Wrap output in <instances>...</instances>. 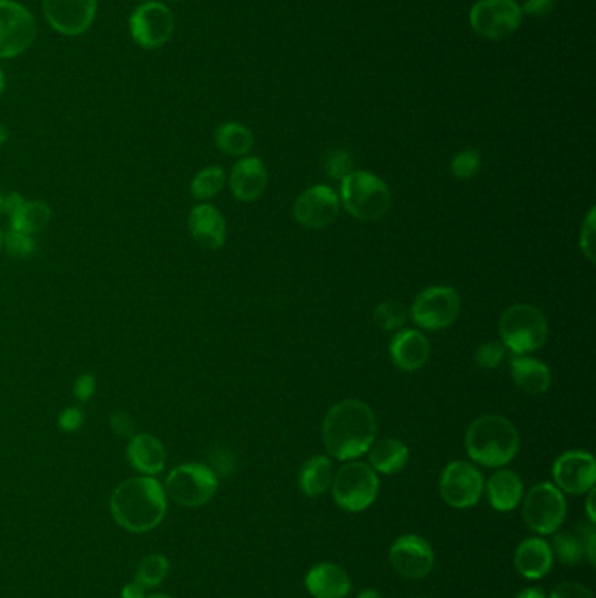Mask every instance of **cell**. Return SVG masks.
<instances>
[{"label": "cell", "instance_id": "cell-42", "mask_svg": "<svg viewBox=\"0 0 596 598\" xmlns=\"http://www.w3.org/2000/svg\"><path fill=\"white\" fill-rule=\"evenodd\" d=\"M95 392H97L95 376L90 375V373L77 376L76 383H74V396L77 397V401L86 403V401H90L91 397L95 396Z\"/></svg>", "mask_w": 596, "mask_h": 598}, {"label": "cell", "instance_id": "cell-53", "mask_svg": "<svg viewBox=\"0 0 596 598\" xmlns=\"http://www.w3.org/2000/svg\"><path fill=\"white\" fill-rule=\"evenodd\" d=\"M0 249H2V233H0Z\"/></svg>", "mask_w": 596, "mask_h": 598}, {"label": "cell", "instance_id": "cell-24", "mask_svg": "<svg viewBox=\"0 0 596 598\" xmlns=\"http://www.w3.org/2000/svg\"><path fill=\"white\" fill-rule=\"evenodd\" d=\"M486 499L495 511L509 513L520 506L525 495L523 480L511 469H499L485 485Z\"/></svg>", "mask_w": 596, "mask_h": 598}, {"label": "cell", "instance_id": "cell-19", "mask_svg": "<svg viewBox=\"0 0 596 598\" xmlns=\"http://www.w3.org/2000/svg\"><path fill=\"white\" fill-rule=\"evenodd\" d=\"M268 184V172L256 156H245L235 163L229 175V188L240 202H256Z\"/></svg>", "mask_w": 596, "mask_h": 598}, {"label": "cell", "instance_id": "cell-20", "mask_svg": "<svg viewBox=\"0 0 596 598\" xmlns=\"http://www.w3.org/2000/svg\"><path fill=\"white\" fill-rule=\"evenodd\" d=\"M390 357L396 368L406 373L422 369L430 357V343L416 329H401L390 343Z\"/></svg>", "mask_w": 596, "mask_h": 598}, {"label": "cell", "instance_id": "cell-13", "mask_svg": "<svg viewBox=\"0 0 596 598\" xmlns=\"http://www.w3.org/2000/svg\"><path fill=\"white\" fill-rule=\"evenodd\" d=\"M523 11L514 0H478L471 11L472 30L488 41L507 39L520 28Z\"/></svg>", "mask_w": 596, "mask_h": 598}, {"label": "cell", "instance_id": "cell-9", "mask_svg": "<svg viewBox=\"0 0 596 598\" xmlns=\"http://www.w3.org/2000/svg\"><path fill=\"white\" fill-rule=\"evenodd\" d=\"M460 313V296L453 287L434 286L423 289L409 308V317L425 331L450 327Z\"/></svg>", "mask_w": 596, "mask_h": 598}, {"label": "cell", "instance_id": "cell-1", "mask_svg": "<svg viewBox=\"0 0 596 598\" xmlns=\"http://www.w3.org/2000/svg\"><path fill=\"white\" fill-rule=\"evenodd\" d=\"M378 432L373 408L359 399H345L327 411L322 439L336 460L359 459L373 445Z\"/></svg>", "mask_w": 596, "mask_h": 598}, {"label": "cell", "instance_id": "cell-50", "mask_svg": "<svg viewBox=\"0 0 596 598\" xmlns=\"http://www.w3.org/2000/svg\"><path fill=\"white\" fill-rule=\"evenodd\" d=\"M4 88H6V76H4V72L0 69V95L4 93Z\"/></svg>", "mask_w": 596, "mask_h": 598}, {"label": "cell", "instance_id": "cell-49", "mask_svg": "<svg viewBox=\"0 0 596 598\" xmlns=\"http://www.w3.org/2000/svg\"><path fill=\"white\" fill-rule=\"evenodd\" d=\"M7 137H9V132H7L6 126L0 125V146L6 144Z\"/></svg>", "mask_w": 596, "mask_h": 598}, {"label": "cell", "instance_id": "cell-32", "mask_svg": "<svg viewBox=\"0 0 596 598\" xmlns=\"http://www.w3.org/2000/svg\"><path fill=\"white\" fill-rule=\"evenodd\" d=\"M168 564L167 558L160 555V553H153V555H147L139 565H137V572H135V581L144 588H154V586L161 585L165 578L168 576Z\"/></svg>", "mask_w": 596, "mask_h": 598}, {"label": "cell", "instance_id": "cell-23", "mask_svg": "<svg viewBox=\"0 0 596 598\" xmlns=\"http://www.w3.org/2000/svg\"><path fill=\"white\" fill-rule=\"evenodd\" d=\"M305 586L313 598H345L352 590V581L343 567L324 562L308 571Z\"/></svg>", "mask_w": 596, "mask_h": 598}, {"label": "cell", "instance_id": "cell-27", "mask_svg": "<svg viewBox=\"0 0 596 598\" xmlns=\"http://www.w3.org/2000/svg\"><path fill=\"white\" fill-rule=\"evenodd\" d=\"M366 453L373 471L387 476L401 473L409 460L408 446L396 438L375 439Z\"/></svg>", "mask_w": 596, "mask_h": 598}, {"label": "cell", "instance_id": "cell-3", "mask_svg": "<svg viewBox=\"0 0 596 598\" xmlns=\"http://www.w3.org/2000/svg\"><path fill=\"white\" fill-rule=\"evenodd\" d=\"M520 450V434L511 420L500 415L476 418L465 432V452L479 466L504 467Z\"/></svg>", "mask_w": 596, "mask_h": 598}, {"label": "cell", "instance_id": "cell-45", "mask_svg": "<svg viewBox=\"0 0 596 598\" xmlns=\"http://www.w3.org/2000/svg\"><path fill=\"white\" fill-rule=\"evenodd\" d=\"M123 598H146V588L140 586L137 581H133L130 585H126L121 592Z\"/></svg>", "mask_w": 596, "mask_h": 598}, {"label": "cell", "instance_id": "cell-39", "mask_svg": "<svg viewBox=\"0 0 596 598\" xmlns=\"http://www.w3.org/2000/svg\"><path fill=\"white\" fill-rule=\"evenodd\" d=\"M579 541L583 544L584 558H588L591 565L596 564V530L595 523H579L576 530Z\"/></svg>", "mask_w": 596, "mask_h": 598}, {"label": "cell", "instance_id": "cell-48", "mask_svg": "<svg viewBox=\"0 0 596 598\" xmlns=\"http://www.w3.org/2000/svg\"><path fill=\"white\" fill-rule=\"evenodd\" d=\"M357 598H383L382 595H380V592H376V590H373V588H368V590H362L361 593H359V595H357Z\"/></svg>", "mask_w": 596, "mask_h": 598}, {"label": "cell", "instance_id": "cell-26", "mask_svg": "<svg viewBox=\"0 0 596 598\" xmlns=\"http://www.w3.org/2000/svg\"><path fill=\"white\" fill-rule=\"evenodd\" d=\"M511 378L518 389L528 396H541L551 387V371L544 362L530 355H514L511 362Z\"/></svg>", "mask_w": 596, "mask_h": 598}, {"label": "cell", "instance_id": "cell-33", "mask_svg": "<svg viewBox=\"0 0 596 598\" xmlns=\"http://www.w3.org/2000/svg\"><path fill=\"white\" fill-rule=\"evenodd\" d=\"M409 319V310L406 306L396 301V299H387L376 306L375 322L376 326L383 331H396L401 329Z\"/></svg>", "mask_w": 596, "mask_h": 598}, {"label": "cell", "instance_id": "cell-6", "mask_svg": "<svg viewBox=\"0 0 596 598\" xmlns=\"http://www.w3.org/2000/svg\"><path fill=\"white\" fill-rule=\"evenodd\" d=\"M333 499L347 513H361L376 501L380 490L378 474L364 462H348L334 474Z\"/></svg>", "mask_w": 596, "mask_h": 598}, {"label": "cell", "instance_id": "cell-43", "mask_svg": "<svg viewBox=\"0 0 596 598\" xmlns=\"http://www.w3.org/2000/svg\"><path fill=\"white\" fill-rule=\"evenodd\" d=\"M111 427L112 431L123 436V438H132L135 436V420H133L128 413L125 411H116L114 415H111Z\"/></svg>", "mask_w": 596, "mask_h": 598}, {"label": "cell", "instance_id": "cell-52", "mask_svg": "<svg viewBox=\"0 0 596 598\" xmlns=\"http://www.w3.org/2000/svg\"><path fill=\"white\" fill-rule=\"evenodd\" d=\"M2 200H4V196L0 195V212H2Z\"/></svg>", "mask_w": 596, "mask_h": 598}, {"label": "cell", "instance_id": "cell-16", "mask_svg": "<svg viewBox=\"0 0 596 598\" xmlns=\"http://www.w3.org/2000/svg\"><path fill=\"white\" fill-rule=\"evenodd\" d=\"M551 473L563 494H588L596 483L595 457L584 450H570L555 460Z\"/></svg>", "mask_w": 596, "mask_h": 598}, {"label": "cell", "instance_id": "cell-12", "mask_svg": "<svg viewBox=\"0 0 596 598\" xmlns=\"http://www.w3.org/2000/svg\"><path fill=\"white\" fill-rule=\"evenodd\" d=\"M128 25L135 44L144 49H158L172 39L175 18L163 2L147 0L135 7Z\"/></svg>", "mask_w": 596, "mask_h": 598}, {"label": "cell", "instance_id": "cell-25", "mask_svg": "<svg viewBox=\"0 0 596 598\" xmlns=\"http://www.w3.org/2000/svg\"><path fill=\"white\" fill-rule=\"evenodd\" d=\"M126 457L139 473L154 476L160 474L167 462V452L160 439L153 434H135L130 438Z\"/></svg>", "mask_w": 596, "mask_h": 598}, {"label": "cell", "instance_id": "cell-5", "mask_svg": "<svg viewBox=\"0 0 596 598\" xmlns=\"http://www.w3.org/2000/svg\"><path fill=\"white\" fill-rule=\"evenodd\" d=\"M548 331V320L537 306L518 303L500 315V340L514 355L532 354L544 347Z\"/></svg>", "mask_w": 596, "mask_h": 598}, {"label": "cell", "instance_id": "cell-44", "mask_svg": "<svg viewBox=\"0 0 596 598\" xmlns=\"http://www.w3.org/2000/svg\"><path fill=\"white\" fill-rule=\"evenodd\" d=\"M555 6V0H527L525 2V13L530 16H544Z\"/></svg>", "mask_w": 596, "mask_h": 598}, {"label": "cell", "instance_id": "cell-11", "mask_svg": "<svg viewBox=\"0 0 596 598\" xmlns=\"http://www.w3.org/2000/svg\"><path fill=\"white\" fill-rule=\"evenodd\" d=\"M439 492L450 508H472L485 494V478L471 462L453 460L444 467L439 480Z\"/></svg>", "mask_w": 596, "mask_h": 598}, {"label": "cell", "instance_id": "cell-31", "mask_svg": "<svg viewBox=\"0 0 596 598\" xmlns=\"http://www.w3.org/2000/svg\"><path fill=\"white\" fill-rule=\"evenodd\" d=\"M226 184V174L221 167H207L200 170L191 181V195L196 200H210L221 193Z\"/></svg>", "mask_w": 596, "mask_h": 598}, {"label": "cell", "instance_id": "cell-10", "mask_svg": "<svg viewBox=\"0 0 596 598\" xmlns=\"http://www.w3.org/2000/svg\"><path fill=\"white\" fill-rule=\"evenodd\" d=\"M37 37V21L16 0H0V60L23 55Z\"/></svg>", "mask_w": 596, "mask_h": 598}, {"label": "cell", "instance_id": "cell-47", "mask_svg": "<svg viewBox=\"0 0 596 598\" xmlns=\"http://www.w3.org/2000/svg\"><path fill=\"white\" fill-rule=\"evenodd\" d=\"M516 598H548L546 597V593L541 588H537V586H532V588H525V590H521Z\"/></svg>", "mask_w": 596, "mask_h": 598}, {"label": "cell", "instance_id": "cell-40", "mask_svg": "<svg viewBox=\"0 0 596 598\" xmlns=\"http://www.w3.org/2000/svg\"><path fill=\"white\" fill-rule=\"evenodd\" d=\"M548 598H595V595L588 586L574 583V581H567V583L556 586Z\"/></svg>", "mask_w": 596, "mask_h": 598}, {"label": "cell", "instance_id": "cell-4", "mask_svg": "<svg viewBox=\"0 0 596 598\" xmlns=\"http://www.w3.org/2000/svg\"><path fill=\"white\" fill-rule=\"evenodd\" d=\"M340 203L359 221H380L390 209L387 182L368 170H354L341 179Z\"/></svg>", "mask_w": 596, "mask_h": 598}, {"label": "cell", "instance_id": "cell-18", "mask_svg": "<svg viewBox=\"0 0 596 598\" xmlns=\"http://www.w3.org/2000/svg\"><path fill=\"white\" fill-rule=\"evenodd\" d=\"M2 212L11 219V228L34 237L35 233L46 230L51 221V207L41 200H25L20 193H9L2 200Z\"/></svg>", "mask_w": 596, "mask_h": 598}, {"label": "cell", "instance_id": "cell-36", "mask_svg": "<svg viewBox=\"0 0 596 598\" xmlns=\"http://www.w3.org/2000/svg\"><path fill=\"white\" fill-rule=\"evenodd\" d=\"M324 168H326V174L331 179L341 181L348 174L354 172V158H352V154L348 153V151L338 149V151L327 154L326 161H324Z\"/></svg>", "mask_w": 596, "mask_h": 598}, {"label": "cell", "instance_id": "cell-29", "mask_svg": "<svg viewBox=\"0 0 596 598\" xmlns=\"http://www.w3.org/2000/svg\"><path fill=\"white\" fill-rule=\"evenodd\" d=\"M215 146L229 156H245L254 146V137L247 126L224 123L214 133Z\"/></svg>", "mask_w": 596, "mask_h": 598}, {"label": "cell", "instance_id": "cell-22", "mask_svg": "<svg viewBox=\"0 0 596 598\" xmlns=\"http://www.w3.org/2000/svg\"><path fill=\"white\" fill-rule=\"evenodd\" d=\"M189 233L201 247L217 251L226 242V221L214 205L198 203L189 214Z\"/></svg>", "mask_w": 596, "mask_h": 598}, {"label": "cell", "instance_id": "cell-2", "mask_svg": "<svg viewBox=\"0 0 596 598\" xmlns=\"http://www.w3.org/2000/svg\"><path fill=\"white\" fill-rule=\"evenodd\" d=\"M112 518L119 527L144 534L158 527L167 515V494L153 476L123 481L111 497Z\"/></svg>", "mask_w": 596, "mask_h": 598}, {"label": "cell", "instance_id": "cell-15", "mask_svg": "<svg viewBox=\"0 0 596 598\" xmlns=\"http://www.w3.org/2000/svg\"><path fill=\"white\" fill-rule=\"evenodd\" d=\"M389 560L392 569L404 579L427 578L436 564L429 541L415 534L396 539L390 548Z\"/></svg>", "mask_w": 596, "mask_h": 598}, {"label": "cell", "instance_id": "cell-41", "mask_svg": "<svg viewBox=\"0 0 596 598\" xmlns=\"http://www.w3.org/2000/svg\"><path fill=\"white\" fill-rule=\"evenodd\" d=\"M84 424V413L81 408L77 406H69L60 413L58 417V425L60 429L65 432H76L83 427Z\"/></svg>", "mask_w": 596, "mask_h": 598}, {"label": "cell", "instance_id": "cell-17", "mask_svg": "<svg viewBox=\"0 0 596 598\" xmlns=\"http://www.w3.org/2000/svg\"><path fill=\"white\" fill-rule=\"evenodd\" d=\"M340 196L326 184L306 189L294 203V217L301 226L322 230L336 221L340 214Z\"/></svg>", "mask_w": 596, "mask_h": 598}, {"label": "cell", "instance_id": "cell-38", "mask_svg": "<svg viewBox=\"0 0 596 598\" xmlns=\"http://www.w3.org/2000/svg\"><path fill=\"white\" fill-rule=\"evenodd\" d=\"M595 217L596 209L593 207L583 221V226H581V238H579V245H581V251H583L584 258H588L590 263H595Z\"/></svg>", "mask_w": 596, "mask_h": 598}, {"label": "cell", "instance_id": "cell-21", "mask_svg": "<svg viewBox=\"0 0 596 598\" xmlns=\"http://www.w3.org/2000/svg\"><path fill=\"white\" fill-rule=\"evenodd\" d=\"M555 564L553 550L542 537H528L514 551V567L520 576L530 581L546 578Z\"/></svg>", "mask_w": 596, "mask_h": 598}, {"label": "cell", "instance_id": "cell-8", "mask_svg": "<svg viewBox=\"0 0 596 598\" xmlns=\"http://www.w3.org/2000/svg\"><path fill=\"white\" fill-rule=\"evenodd\" d=\"M219 487L217 474L205 464H182L168 474L165 494L184 508H200L207 504Z\"/></svg>", "mask_w": 596, "mask_h": 598}, {"label": "cell", "instance_id": "cell-37", "mask_svg": "<svg viewBox=\"0 0 596 598\" xmlns=\"http://www.w3.org/2000/svg\"><path fill=\"white\" fill-rule=\"evenodd\" d=\"M504 357H506V347L499 341H488L479 345L474 354V361L481 369H493L504 361Z\"/></svg>", "mask_w": 596, "mask_h": 598}, {"label": "cell", "instance_id": "cell-7", "mask_svg": "<svg viewBox=\"0 0 596 598\" xmlns=\"http://www.w3.org/2000/svg\"><path fill=\"white\" fill-rule=\"evenodd\" d=\"M523 522L539 536H553L567 516L565 494L555 483H537L523 495Z\"/></svg>", "mask_w": 596, "mask_h": 598}, {"label": "cell", "instance_id": "cell-46", "mask_svg": "<svg viewBox=\"0 0 596 598\" xmlns=\"http://www.w3.org/2000/svg\"><path fill=\"white\" fill-rule=\"evenodd\" d=\"M595 497V488H591L590 492H588V499H586V513H588L590 523H596Z\"/></svg>", "mask_w": 596, "mask_h": 598}, {"label": "cell", "instance_id": "cell-51", "mask_svg": "<svg viewBox=\"0 0 596 598\" xmlns=\"http://www.w3.org/2000/svg\"><path fill=\"white\" fill-rule=\"evenodd\" d=\"M146 598H174V597H170V595H151V597H146Z\"/></svg>", "mask_w": 596, "mask_h": 598}, {"label": "cell", "instance_id": "cell-35", "mask_svg": "<svg viewBox=\"0 0 596 598\" xmlns=\"http://www.w3.org/2000/svg\"><path fill=\"white\" fill-rule=\"evenodd\" d=\"M4 245H6V251L13 258L18 259H27L34 256L35 249H37L32 235L21 233V231L13 230V228L7 231L6 237H4Z\"/></svg>", "mask_w": 596, "mask_h": 598}, {"label": "cell", "instance_id": "cell-30", "mask_svg": "<svg viewBox=\"0 0 596 598\" xmlns=\"http://www.w3.org/2000/svg\"><path fill=\"white\" fill-rule=\"evenodd\" d=\"M553 536H555L553 537V543H551L553 557L563 565L581 564V560L584 558V550L576 532L558 530Z\"/></svg>", "mask_w": 596, "mask_h": 598}, {"label": "cell", "instance_id": "cell-34", "mask_svg": "<svg viewBox=\"0 0 596 598\" xmlns=\"http://www.w3.org/2000/svg\"><path fill=\"white\" fill-rule=\"evenodd\" d=\"M450 167L451 174L455 175L457 179H462V181L472 179L481 168V154L476 149H464L453 156Z\"/></svg>", "mask_w": 596, "mask_h": 598}, {"label": "cell", "instance_id": "cell-14", "mask_svg": "<svg viewBox=\"0 0 596 598\" xmlns=\"http://www.w3.org/2000/svg\"><path fill=\"white\" fill-rule=\"evenodd\" d=\"M42 13L58 34L83 35L97 16V0H42Z\"/></svg>", "mask_w": 596, "mask_h": 598}, {"label": "cell", "instance_id": "cell-28", "mask_svg": "<svg viewBox=\"0 0 596 598\" xmlns=\"http://www.w3.org/2000/svg\"><path fill=\"white\" fill-rule=\"evenodd\" d=\"M334 480L333 462L326 455L306 460L298 474L299 490L306 497H320L331 488Z\"/></svg>", "mask_w": 596, "mask_h": 598}]
</instances>
